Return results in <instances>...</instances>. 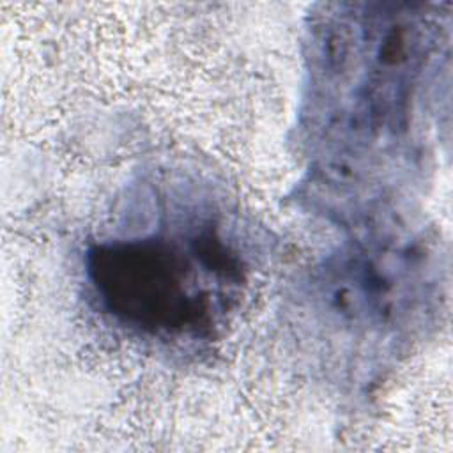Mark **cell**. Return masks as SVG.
<instances>
[{
  "label": "cell",
  "instance_id": "1",
  "mask_svg": "<svg viewBox=\"0 0 453 453\" xmlns=\"http://www.w3.org/2000/svg\"><path fill=\"white\" fill-rule=\"evenodd\" d=\"M87 273L110 315L154 336L205 333L241 280L211 232L99 244L87 255Z\"/></svg>",
  "mask_w": 453,
  "mask_h": 453
}]
</instances>
